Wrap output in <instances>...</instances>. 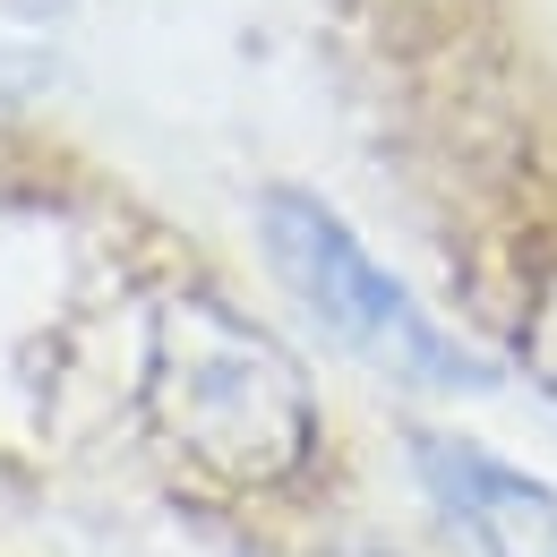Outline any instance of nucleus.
Instances as JSON below:
<instances>
[{
	"instance_id": "3",
	"label": "nucleus",
	"mask_w": 557,
	"mask_h": 557,
	"mask_svg": "<svg viewBox=\"0 0 557 557\" xmlns=\"http://www.w3.org/2000/svg\"><path fill=\"white\" fill-rule=\"evenodd\" d=\"M429 488L455 506V523L481 541L488 557H557V488L497 463L488 446L463 437H412Z\"/></svg>"
},
{
	"instance_id": "1",
	"label": "nucleus",
	"mask_w": 557,
	"mask_h": 557,
	"mask_svg": "<svg viewBox=\"0 0 557 557\" xmlns=\"http://www.w3.org/2000/svg\"><path fill=\"white\" fill-rule=\"evenodd\" d=\"M146 404L181 455L232 481H283L318 446V404L300 360L214 292L163 300L146 344Z\"/></svg>"
},
{
	"instance_id": "4",
	"label": "nucleus",
	"mask_w": 557,
	"mask_h": 557,
	"mask_svg": "<svg viewBox=\"0 0 557 557\" xmlns=\"http://www.w3.org/2000/svg\"><path fill=\"white\" fill-rule=\"evenodd\" d=\"M523 369L541 377V395L557 404V275L532 292V318H523Z\"/></svg>"
},
{
	"instance_id": "2",
	"label": "nucleus",
	"mask_w": 557,
	"mask_h": 557,
	"mask_svg": "<svg viewBox=\"0 0 557 557\" xmlns=\"http://www.w3.org/2000/svg\"><path fill=\"white\" fill-rule=\"evenodd\" d=\"M258 232H267V258H275L283 292H292L344 351L377 360L386 377L429 386V395H481L488 377H497L481 351H463L404 283L360 249V232H351L326 198H309V189H267V198H258Z\"/></svg>"
}]
</instances>
